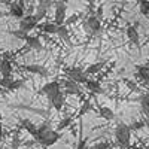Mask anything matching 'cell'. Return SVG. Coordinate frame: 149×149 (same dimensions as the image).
I'll use <instances>...</instances> for the list:
<instances>
[{"label": "cell", "instance_id": "33", "mask_svg": "<svg viewBox=\"0 0 149 149\" xmlns=\"http://www.w3.org/2000/svg\"><path fill=\"white\" fill-rule=\"evenodd\" d=\"M18 146H19V139H18V136H15L14 142H12V149H18Z\"/></svg>", "mask_w": 149, "mask_h": 149}, {"label": "cell", "instance_id": "32", "mask_svg": "<svg viewBox=\"0 0 149 149\" xmlns=\"http://www.w3.org/2000/svg\"><path fill=\"white\" fill-rule=\"evenodd\" d=\"M109 148H110L109 143H98L94 146V149H109Z\"/></svg>", "mask_w": 149, "mask_h": 149}, {"label": "cell", "instance_id": "29", "mask_svg": "<svg viewBox=\"0 0 149 149\" xmlns=\"http://www.w3.org/2000/svg\"><path fill=\"white\" fill-rule=\"evenodd\" d=\"M88 110H91V103H90V102H86V103L82 106V109H81V112H79V115H85Z\"/></svg>", "mask_w": 149, "mask_h": 149}, {"label": "cell", "instance_id": "9", "mask_svg": "<svg viewBox=\"0 0 149 149\" xmlns=\"http://www.w3.org/2000/svg\"><path fill=\"white\" fill-rule=\"evenodd\" d=\"M84 27L86 29V31H88V33L93 34V33H97L98 30H100L102 24H100V19H98L95 15H93V17H90L88 19L84 22Z\"/></svg>", "mask_w": 149, "mask_h": 149}, {"label": "cell", "instance_id": "21", "mask_svg": "<svg viewBox=\"0 0 149 149\" xmlns=\"http://www.w3.org/2000/svg\"><path fill=\"white\" fill-rule=\"evenodd\" d=\"M46 14H48V8H45V6H42V5H37L36 12H34L33 15L36 17L37 21H40V19H43V18L46 17Z\"/></svg>", "mask_w": 149, "mask_h": 149}, {"label": "cell", "instance_id": "17", "mask_svg": "<svg viewBox=\"0 0 149 149\" xmlns=\"http://www.w3.org/2000/svg\"><path fill=\"white\" fill-rule=\"evenodd\" d=\"M98 115H100L103 119L106 121H112L115 118V113H113V110H112L110 107H106V106H102V107H98Z\"/></svg>", "mask_w": 149, "mask_h": 149}, {"label": "cell", "instance_id": "34", "mask_svg": "<svg viewBox=\"0 0 149 149\" xmlns=\"http://www.w3.org/2000/svg\"><path fill=\"white\" fill-rule=\"evenodd\" d=\"M76 149H88V145H86V140H81Z\"/></svg>", "mask_w": 149, "mask_h": 149}, {"label": "cell", "instance_id": "27", "mask_svg": "<svg viewBox=\"0 0 149 149\" xmlns=\"http://www.w3.org/2000/svg\"><path fill=\"white\" fill-rule=\"evenodd\" d=\"M128 127H130V130H140V128L145 127V122L143 121H136V122H133L131 125H128Z\"/></svg>", "mask_w": 149, "mask_h": 149}, {"label": "cell", "instance_id": "15", "mask_svg": "<svg viewBox=\"0 0 149 149\" xmlns=\"http://www.w3.org/2000/svg\"><path fill=\"white\" fill-rule=\"evenodd\" d=\"M0 74H2V78H10L12 74V66L6 58L0 60Z\"/></svg>", "mask_w": 149, "mask_h": 149}, {"label": "cell", "instance_id": "18", "mask_svg": "<svg viewBox=\"0 0 149 149\" xmlns=\"http://www.w3.org/2000/svg\"><path fill=\"white\" fill-rule=\"evenodd\" d=\"M85 86H86V88H88L90 91H93V93H97V94L103 93V88L100 86V84H98L97 81H94V79H86Z\"/></svg>", "mask_w": 149, "mask_h": 149}, {"label": "cell", "instance_id": "13", "mask_svg": "<svg viewBox=\"0 0 149 149\" xmlns=\"http://www.w3.org/2000/svg\"><path fill=\"white\" fill-rule=\"evenodd\" d=\"M37 27H39L45 34H57V30H58V26L55 22H49V21H46V22H43V24H37Z\"/></svg>", "mask_w": 149, "mask_h": 149}, {"label": "cell", "instance_id": "1", "mask_svg": "<svg viewBox=\"0 0 149 149\" xmlns=\"http://www.w3.org/2000/svg\"><path fill=\"white\" fill-rule=\"evenodd\" d=\"M36 139L39 143H42L43 146H52L60 140V133L51 128V124H42V125L37 127V134Z\"/></svg>", "mask_w": 149, "mask_h": 149}, {"label": "cell", "instance_id": "20", "mask_svg": "<svg viewBox=\"0 0 149 149\" xmlns=\"http://www.w3.org/2000/svg\"><path fill=\"white\" fill-rule=\"evenodd\" d=\"M137 74L140 79L149 82V66H137Z\"/></svg>", "mask_w": 149, "mask_h": 149}, {"label": "cell", "instance_id": "2", "mask_svg": "<svg viewBox=\"0 0 149 149\" xmlns=\"http://www.w3.org/2000/svg\"><path fill=\"white\" fill-rule=\"evenodd\" d=\"M115 139L118 142L119 146L122 148H128L130 146V142H131V130L128 125L125 124H118L116 128H115Z\"/></svg>", "mask_w": 149, "mask_h": 149}, {"label": "cell", "instance_id": "26", "mask_svg": "<svg viewBox=\"0 0 149 149\" xmlns=\"http://www.w3.org/2000/svg\"><path fill=\"white\" fill-rule=\"evenodd\" d=\"M22 86H24V82H22V81L14 79V81H12V84H10V86H9V90H10V91H14V90H19V88H22Z\"/></svg>", "mask_w": 149, "mask_h": 149}, {"label": "cell", "instance_id": "6", "mask_svg": "<svg viewBox=\"0 0 149 149\" xmlns=\"http://www.w3.org/2000/svg\"><path fill=\"white\" fill-rule=\"evenodd\" d=\"M42 94H45L48 98H51L52 95H55L57 93L61 91V84L57 82V81H51V82H48L42 86Z\"/></svg>", "mask_w": 149, "mask_h": 149}, {"label": "cell", "instance_id": "19", "mask_svg": "<svg viewBox=\"0 0 149 149\" xmlns=\"http://www.w3.org/2000/svg\"><path fill=\"white\" fill-rule=\"evenodd\" d=\"M57 34L60 36V39H63L66 43L72 45V43H70V34H69V30H67V27L64 26V24H61V26H58Z\"/></svg>", "mask_w": 149, "mask_h": 149}, {"label": "cell", "instance_id": "7", "mask_svg": "<svg viewBox=\"0 0 149 149\" xmlns=\"http://www.w3.org/2000/svg\"><path fill=\"white\" fill-rule=\"evenodd\" d=\"M24 2L22 0H17V2H12L9 5V14L12 17H15V18H22L24 17Z\"/></svg>", "mask_w": 149, "mask_h": 149}, {"label": "cell", "instance_id": "5", "mask_svg": "<svg viewBox=\"0 0 149 149\" xmlns=\"http://www.w3.org/2000/svg\"><path fill=\"white\" fill-rule=\"evenodd\" d=\"M66 12H67V6L66 3L63 2V0H60V2H57L55 5V14H54V22L57 24V26H61V24L66 22Z\"/></svg>", "mask_w": 149, "mask_h": 149}, {"label": "cell", "instance_id": "25", "mask_svg": "<svg viewBox=\"0 0 149 149\" xmlns=\"http://www.w3.org/2000/svg\"><path fill=\"white\" fill-rule=\"evenodd\" d=\"M72 124V118H63L60 122H58V130H64V128H67L69 125Z\"/></svg>", "mask_w": 149, "mask_h": 149}, {"label": "cell", "instance_id": "23", "mask_svg": "<svg viewBox=\"0 0 149 149\" xmlns=\"http://www.w3.org/2000/svg\"><path fill=\"white\" fill-rule=\"evenodd\" d=\"M139 9H140V14L142 15L149 17V0H140Z\"/></svg>", "mask_w": 149, "mask_h": 149}, {"label": "cell", "instance_id": "38", "mask_svg": "<svg viewBox=\"0 0 149 149\" xmlns=\"http://www.w3.org/2000/svg\"><path fill=\"white\" fill-rule=\"evenodd\" d=\"M145 125H148V127H149V119H146V121H145Z\"/></svg>", "mask_w": 149, "mask_h": 149}, {"label": "cell", "instance_id": "11", "mask_svg": "<svg viewBox=\"0 0 149 149\" xmlns=\"http://www.w3.org/2000/svg\"><path fill=\"white\" fill-rule=\"evenodd\" d=\"M22 69L29 72V73H33V74H37V76H48V70L46 67H43L42 64H26V66H22Z\"/></svg>", "mask_w": 149, "mask_h": 149}, {"label": "cell", "instance_id": "37", "mask_svg": "<svg viewBox=\"0 0 149 149\" xmlns=\"http://www.w3.org/2000/svg\"><path fill=\"white\" fill-rule=\"evenodd\" d=\"M95 17H97L98 19H100V18L103 17V8H102V6L98 8V10H97V15H95Z\"/></svg>", "mask_w": 149, "mask_h": 149}, {"label": "cell", "instance_id": "16", "mask_svg": "<svg viewBox=\"0 0 149 149\" xmlns=\"http://www.w3.org/2000/svg\"><path fill=\"white\" fill-rule=\"evenodd\" d=\"M21 125H22V128L26 130V131H29L33 137H36V134H37V125H34L30 119H21Z\"/></svg>", "mask_w": 149, "mask_h": 149}, {"label": "cell", "instance_id": "4", "mask_svg": "<svg viewBox=\"0 0 149 149\" xmlns=\"http://www.w3.org/2000/svg\"><path fill=\"white\" fill-rule=\"evenodd\" d=\"M66 76L78 84H85L86 82V73L79 69V67H70V69H66Z\"/></svg>", "mask_w": 149, "mask_h": 149}, {"label": "cell", "instance_id": "12", "mask_svg": "<svg viewBox=\"0 0 149 149\" xmlns=\"http://www.w3.org/2000/svg\"><path fill=\"white\" fill-rule=\"evenodd\" d=\"M127 37H128V40L133 45H139V42H140L139 31H137V29H136L134 26H128L127 27Z\"/></svg>", "mask_w": 149, "mask_h": 149}, {"label": "cell", "instance_id": "31", "mask_svg": "<svg viewBox=\"0 0 149 149\" xmlns=\"http://www.w3.org/2000/svg\"><path fill=\"white\" fill-rule=\"evenodd\" d=\"M37 3L49 9V8H51V5H52V0H37Z\"/></svg>", "mask_w": 149, "mask_h": 149}, {"label": "cell", "instance_id": "30", "mask_svg": "<svg viewBox=\"0 0 149 149\" xmlns=\"http://www.w3.org/2000/svg\"><path fill=\"white\" fill-rule=\"evenodd\" d=\"M12 34H14L15 37H19V39H26V36H27V33H26V31H22V30L12 31Z\"/></svg>", "mask_w": 149, "mask_h": 149}, {"label": "cell", "instance_id": "22", "mask_svg": "<svg viewBox=\"0 0 149 149\" xmlns=\"http://www.w3.org/2000/svg\"><path fill=\"white\" fill-rule=\"evenodd\" d=\"M103 66H104V63H95V64H91L90 67H86V69H85V73H86V74H94V73H97V72H100V70L103 69Z\"/></svg>", "mask_w": 149, "mask_h": 149}, {"label": "cell", "instance_id": "8", "mask_svg": "<svg viewBox=\"0 0 149 149\" xmlns=\"http://www.w3.org/2000/svg\"><path fill=\"white\" fill-rule=\"evenodd\" d=\"M63 86H64V93L67 94H74V95H81V86L78 82H74L69 78H66L63 81Z\"/></svg>", "mask_w": 149, "mask_h": 149}, {"label": "cell", "instance_id": "28", "mask_svg": "<svg viewBox=\"0 0 149 149\" xmlns=\"http://www.w3.org/2000/svg\"><path fill=\"white\" fill-rule=\"evenodd\" d=\"M12 81H14L12 78H3L2 81H0V84H2V86H3V88H8V90H9V86H10Z\"/></svg>", "mask_w": 149, "mask_h": 149}, {"label": "cell", "instance_id": "36", "mask_svg": "<svg viewBox=\"0 0 149 149\" xmlns=\"http://www.w3.org/2000/svg\"><path fill=\"white\" fill-rule=\"evenodd\" d=\"M127 85L130 86L131 90H134V91H137V90H139V88H137V85H134V84H133V82H130V81H127Z\"/></svg>", "mask_w": 149, "mask_h": 149}, {"label": "cell", "instance_id": "39", "mask_svg": "<svg viewBox=\"0 0 149 149\" xmlns=\"http://www.w3.org/2000/svg\"><path fill=\"white\" fill-rule=\"evenodd\" d=\"M134 149H143V148H134Z\"/></svg>", "mask_w": 149, "mask_h": 149}, {"label": "cell", "instance_id": "10", "mask_svg": "<svg viewBox=\"0 0 149 149\" xmlns=\"http://www.w3.org/2000/svg\"><path fill=\"white\" fill-rule=\"evenodd\" d=\"M48 100L51 102V104H52V107H54L55 110L61 112V109L64 107V103H66V95H64L63 91H60V93H57L55 95H52L51 98H48Z\"/></svg>", "mask_w": 149, "mask_h": 149}, {"label": "cell", "instance_id": "14", "mask_svg": "<svg viewBox=\"0 0 149 149\" xmlns=\"http://www.w3.org/2000/svg\"><path fill=\"white\" fill-rule=\"evenodd\" d=\"M26 43L31 48V49H36V51H40L42 49V42H40V39L37 36H30V34H27L26 36Z\"/></svg>", "mask_w": 149, "mask_h": 149}, {"label": "cell", "instance_id": "3", "mask_svg": "<svg viewBox=\"0 0 149 149\" xmlns=\"http://www.w3.org/2000/svg\"><path fill=\"white\" fill-rule=\"evenodd\" d=\"M37 24H39V21L36 19L34 15H31V14L30 15H24L19 19V30L29 33V31H31V30H34L37 27Z\"/></svg>", "mask_w": 149, "mask_h": 149}, {"label": "cell", "instance_id": "24", "mask_svg": "<svg viewBox=\"0 0 149 149\" xmlns=\"http://www.w3.org/2000/svg\"><path fill=\"white\" fill-rule=\"evenodd\" d=\"M140 106H142L143 112L149 113V94H145L140 97Z\"/></svg>", "mask_w": 149, "mask_h": 149}, {"label": "cell", "instance_id": "35", "mask_svg": "<svg viewBox=\"0 0 149 149\" xmlns=\"http://www.w3.org/2000/svg\"><path fill=\"white\" fill-rule=\"evenodd\" d=\"M3 140V124H2V118H0V143Z\"/></svg>", "mask_w": 149, "mask_h": 149}]
</instances>
